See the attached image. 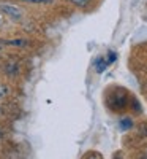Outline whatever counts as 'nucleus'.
Wrapping results in <instances>:
<instances>
[{"label": "nucleus", "instance_id": "f257e3e1", "mask_svg": "<svg viewBox=\"0 0 147 159\" xmlns=\"http://www.w3.org/2000/svg\"><path fill=\"white\" fill-rule=\"evenodd\" d=\"M0 15H5L8 19L19 22L24 18V10L15 3H0Z\"/></svg>", "mask_w": 147, "mask_h": 159}, {"label": "nucleus", "instance_id": "f03ea898", "mask_svg": "<svg viewBox=\"0 0 147 159\" xmlns=\"http://www.w3.org/2000/svg\"><path fill=\"white\" fill-rule=\"evenodd\" d=\"M127 103H128V100H127V92H124V91H116L114 94H112V97L108 100V105L112 108V110H116V111H119V110H124L125 107H127Z\"/></svg>", "mask_w": 147, "mask_h": 159}, {"label": "nucleus", "instance_id": "7ed1b4c3", "mask_svg": "<svg viewBox=\"0 0 147 159\" xmlns=\"http://www.w3.org/2000/svg\"><path fill=\"white\" fill-rule=\"evenodd\" d=\"M3 46H13V48H27L30 45L29 40L25 38H13V40H0Z\"/></svg>", "mask_w": 147, "mask_h": 159}, {"label": "nucleus", "instance_id": "20e7f679", "mask_svg": "<svg viewBox=\"0 0 147 159\" xmlns=\"http://www.w3.org/2000/svg\"><path fill=\"white\" fill-rule=\"evenodd\" d=\"M18 72H19V64L16 61H8L5 64V73L8 76H15L18 75Z\"/></svg>", "mask_w": 147, "mask_h": 159}, {"label": "nucleus", "instance_id": "39448f33", "mask_svg": "<svg viewBox=\"0 0 147 159\" xmlns=\"http://www.w3.org/2000/svg\"><path fill=\"white\" fill-rule=\"evenodd\" d=\"M108 59L106 57H98L97 61H95V70H97V73H103L104 70H106V67H108Z\"/></svg>", "mask_w": 147, "mask_h": 159}, {"label": "nucleus", "instance_id": "423d86ee", "mask_svg": "<svg viewBox=\"0 0 147 159\" xmlns=\"http://www.w3.org/2000/svg\"><path fill=\"white\" fill-rule=\"evenodd\" d=\"M21 2L27 5H51L54 3V0H21Z\"/></svg>", "mask_w": 147, "mask_h": 159}, {"label": "nucleus", "instance_id": "0eeeda50", "mask_svg": "<svg viewBox=\"0 0 147 159\" xmlns=\"http://www.w3.org/2000/svg\"><path fill=\"white\" fill-rule=\"evenodd\" d=\"M119 124H120V129H122V130H128V129L133 127V121L130 118H122Z\"/></svg>", "mask_w": 147, "mask_h": 159}, {"label": "nucleus", "instance_id": "6e6552de", "mask_svg": "<svg viewBox=\"0 0 147 159\" xmlns=\"http://www.w3.org/2000/svg\"><path fill=\"white\" fill-rule=\"evenodd\" d=\"M68 2L78 8H87L89 3H90V0H68Z\"/></svg>", "mask_w": 147, "mask_h": 159}, {"label": "nucleus", "instance_id": "1a4fd4ad", "mask_svg": "<svg viewBox=\"0 0 147 159\" xmlns=\"http://www.w3.org/2000/svg\"><path fill=\"white\" fill-rule=\"evenodd\" d=\"M139 134H141L142 137H145V139H147V123L139 124Z\"/></svg>", "mask_w": 147, "mask_h": 159}, {"label": "nucleus", "instance_id": "9d476101", "mask_svg": "<svg viewBox=\"0 0 147 159\" xmlns=\"http://www.w3.org/2000/svg\"><path fill=\"white\" fill-rule=\"evenodd\" d=\"M84 159H103L98 153H95V151H92V153H89V154H86L84 156Z\"/></svg>", "mask_w": 147, "mask_h": 159}, {"label": "nucleus", "instance_id": "9b49d317", "mask_svg": "<svg viewBox=\"0 0 147 159\" xmlns=\"http://www.w3.org/2000/svg\"><path fill=\"white\" fill-rule=\"evenodd\" d=\"M106 59H108V64H112L117 59V54H116V52H112V51H109V54H108V57H106Z\"/></svg>", "mask_w": 147, "mask_h": 159}, {"label": "nucleus", "instance_id": "f8f14e48", "mask_svg": "<svg viewBox=\"0 0 147 159\" xmlns=\"http://www.w3.org/2000/svg\"><path fill=\"white\" fill-rule=\"evenodd\" d=\"M139 159H147V156H145V154H142V156H141Z\"/></svg>", "mask_w": 147, "mask_h": 159}, {"label": "nucleus", "instance_id": "ddd939ff", "mask_svg": "<svg viewBox=\"0 0 147 159\" xmlns=\"http://www.w3.org/2000/svg\"><path fill=\"white\" fill-rule=\"evenodd\" d=\"M2 49H3V45H2V43H0V52H2Z\"/></svg>", "mask_w": 147, "mask_h": 159}, {"label": "nucleus", "instance_id": "4468645a", "mask_svg": "<svg viewBox=\"0 0 147 159\" xmlns=\"http://www.w3.org/2000/svg\"><path fill=\"white\" fill-rule=\"evenodd\" d=\"M144 154H145V156H147V148H145V151H144Z\"/></svg>", "mask_w": 147, "mask_h": 159}, {"label": "nucleus", "instance_id": "2eb2a0df", "mask_svg": "<svg viewBox=\"0 0 147 159\" xmlns=\"http://www.w3.org/2000/svg\"><path fill=\"white\" fill-rule=\"evenodd\" d=\"M0 24H2V16H0Z\"/></svg>", "mask_w": 147, "mask_h": 159}, {"label": "nucleus", "instance_id": "dca6fc26", "mask_svg": "<svg viewBox=\"0 0 147 159\" xmlns=\"http://www.w3.org/2000/svg\"><path fill=\"white\" fill-rule=\"evenodd\" d=\"M0 99H2V92H0Z\"/></svg>", "mask_w": 147, "mask_h": 159}, {"label": "nucleus", "instance_id": "f3484780", "mask_svg": "<svg viewBox=\"0 0 147 159\" xmlns=\"http://www.w3.org/2000/svg\"><path fill=\"white\" fill-rule=\"evenodd\" d=\"M0 139H2V134H0Z\"/></svg>", "mask_w": 147, "mask_h": 159}, {"label": "nucleus", "instance_id": "a211bd4d", "mask_svg": "<svg viewBox=\"0 0 147 159\" xmlns=\"http://www.w3.org/2000/svg\"><path fill=\"white\" fill-rule=\"evenodd\" d=\"M0 111H2V108H0Z\"/></svg>", "mask_w": 147, "mask_h": 159}]
</instances>
